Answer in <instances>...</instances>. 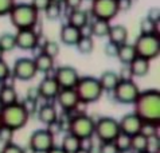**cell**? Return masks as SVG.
<instances>
[{
  "mask_svg": "<svg viewBox=\"0 0 160 153\" xmlns=\"http://www.w3.org/2000/svg\"><path fill=\"white\" fill-rule=\"evenodd\" d=\"M117 0H92L90 15L93 19H102L110 22L117 16Z\"/></svg>",
  "mask_w": 160,
  "mask_h": 153,
  "instance_id": "10",
  "label": "cell"
},
{
  "mask_svg": "<svg viewBox=\"0 0 160 153\" xmlns=\"http://www.w3.org/2000/svg\"><path fill=\"white\" fill-rule=\"evenodd\" d=\"M94 125H96V121L90 116H88L85 113H78L74 117H72V120H70L69 133L77 136L82 141L90 140L94 136Z\"/></svg>",
  "mask_w": 160,
  "mask_h": 153,
  "instance_id": "6",
  "label": "cell"
},
{
  "mask_svg": "<svg viewBox=\"0 0 160 153\" xmlns=\"http://www.w3.org/2000/svg\"><path fill=\"white\" fill-rule=\"evenodd\" d=\"M98 153H120V151L117 149V146L114 145L113 141H106L100 144Z\"/></svg>",
  "mask_w": 160,
  "mask_h": 153,
  "instance_id": "38",
  "label": "cell"
},
{
  "mask_svg": "<svg viewBox=\"0 0 160 153\" xmlns=\"http://www.w3.org/2000/svg\"><path fill=\"white\" fill-rule=\"evenodd\" d=\"M35 67H37L38 73H43V74H48L50 71L54 70V58L46 55L43 52H39L34 59Z\"/></svg>",
  "mask_w": 160,
  "mask_h": 153,
  "instance_id": "23",
  "label": "cell"
},
{
  "mask_svg": "<svg viewBox=\"0 0 160 153\" xmlns=\"http://www.w3.org/2000/svg\"><path fill=\"white\" fill-rule=\"evenodd\" d=\"M55 145V137L54 133L48 128L46 129H38L32 132L28 141V148L34 153H46L50 148Z\"/></svg>",
  "mask_w": 160,
  "mask_h": 153,
  "instance_id": "8",
  "label": "cell"
},
{
  "mask_svg": "<svg viewBox=\"0 0 160 153\" xmlns=\"http://www.w3.org/2000/svg\"><path fill=\"white\" fill-rule=\"evenodd\" d=\"M120 153H135V152H133L132 149H128V151H121Z\"/></svg>",
  "mask_w": 160,
  "mask_h": 153,
  "instance_id": "53",
  "label": "cell"
},
{
  "mask_svg": "<svg viewBox=\"0 0 160 153\" xmlns=\"http://www.w3.org/2000/svg\"><path fill=\"white\" fill-rule=\"evenodd\" d=\"M0 101L3 102L4 106L19 102L18 101V93L15 87L11 86V85L2 83V86H0Z\"/></svg>",
  "mask_w": 160,
  "mask_h": 153,
  "instance_id": "26",
  "label": "cell"
},
{
  "mask_svg": "<svg viewBox=\"0 0 160 153\" xmlns=\"http://www.w3.org/2000/svg\"><path fill=\"white\" fill-rule=\"evenodd\" d=\"M128 66H129L133 76H145L149 73L151 61L145 59V58H141V57H136Z\"/></svg>",
  "mask_w": 160,
  "mask_h": 153,
  "instance_id": "21",
  "label": "cell"
},
{
  "mask_svg": "<svg viewBox=\"0 0 160 153\" xmlns=\"http://www.w3.org/2000/svg\"><path fill=\"white\" fill-rule=\"evenodd\" d=\"M159 23H155V22L149 20L148 17H144V19L140 20V35H155V34H159Z\"/></svg>",
  "mask_w": 160,
  "mask_h": 153,
  "instance_id": "31",
  "label": "cell"
},
{
  "mask_svg": "<svg viewBox=\"0 0 160 153\" xmlns=\"http://www.w3.org/2000/svg\"><path fill=\"white\" fill-rule=\"evenodd\" d=\"M133 105H135V113L144 122H160V91L158 89L140 91Z\"/></svg>",
  "mask_w": 160,
  "mask_h": 153,
  "instance_id": "1",
  "label": "cell"
},
{
  "mask_svg": "<svg viewBox=\"0 0 160 153\" xmlns=\"http://www.w3.org/2000/svg\"><path fill=\"white\" fill-rule=\"evenodd\" d=\"M22 105H23V107L26 109V111L28 113V116L31 114H35L37 113V110H38V101H31V100H26L23 102H20Z\"/></svg>",
  "mask_w": 160,
  "mask_h": 153,
  "instance_id": "42",
  "label": "cell"
},
{
  "mask_svg": "<svg viewBox=\"0 0 160 153\" xmlns=\"http://www.w3.org/2000/svg\"><path fill=\"white\" fill-rule=\"evenodd\" d=\"M14 6L15 0H0V16H7Z\"/></svg>",
  "mask_w": 160,
  "mask_h": 153,
  "instance_id": "40",
  "label": "cell"
},
{
  "mask_svg": "<svg viewBox=\"0 0 160 153\" xmlns=\"http://www.w3.org/2000/svg\"><path fill=\"white\" fill-rule=\"evenodd\" d=\"M133 6V2L132 0H117V8H118V12H127L129 11Z\"/></svg>",
  "mask_w": 160,
  "mask_h": 153,
  "instance_id": "45",
  "label": "cell"
},
{
  "mask_svg": "<svg viewBox=\"0 0 160 153\" xmlns=\"http://www.w3.org/2000/svg\"><path fill=\"white\" fill-rule=\"evenodd\" d=\"M74 153H92V152H90V149H88V148H85L82 145L77 152H74Z\"/></svg>",
  "mask_w": 160,
  "mask_h": 153,
  "instance_id": "51",
  "label": "cell"
},
{
  "mask_svg": "<svg viewBox=\"0 0 160 153\" xmlns=\"http://www.w3.org/2000/svg\"><path fill=\"white\" fill-rule=\"evenodd\" d=\"M0 153H24V149L20 145H18V144L12 141L10 144H6Z\"/></svg>",
  "mask_w": 160,
  "mask_h": 153,
  "instance_id": "41",
  "label": "cell"
},
{
  "mask_svg": "<svg viewBox=\"0 0 160 153\" xmlns=\"http://www.w3.org/2000/svg\"><path fill=\"white\" fill-rule=\"evenodd\" d=\"M8 16L16 30L35 28L39 22V12L30 3H15Z\"/></svg>",
  "mask_w": 160,
  "mask_h": 153,
  "instance_id": "2",
  "label": "cell"
},
{
  "mask_svg": "<svg viewBox=\"0 0 160 153\" xmlns=\"http://www.w3.org/2000/svg\"><path fill=\"white\" fill-rule=\"evenodd\" d=\"M77 50L79 54L82 55H88V54H92L93 50H94V40H93L92 35H85L82 34V37L79 38V40L75 44Z\"/></svg>",
  "mask_w": 160,
  "mask_h": 153,
  "instance_id": "28",
  "label": "cell"
},
{
  "mask_svg": "<svg viewBox=\"0 0 160 153\" xmlns=\"http://www.w3.org/2000/svg\"><path fill=\"white\" fill-rule=\"evenodd\" d=\"M144 121L137 116L135 111L133 113H128L118 121V126H120V132L128 134V136H135V134L140 133L141 125Z\"/></svg>",
  "mask_w": 160,
  "mask_h": 153,
  "instance_id": "15",
  "label": "cell"
},
{
  "mask_svg": "<svg viewBox=\"0 0 160 153\" xmlns=\"http://www.w3.org/2000/svg\"><path fill=\"white\" fill-rule=\"evenodd\" d=\"M46 153H68V152H65L61 146H55V145H54L52 148H50V149H48Z\"/></svg>",
  "mask_w": 160,
  "mask_h": 153,
  "instance_id": "50",
  "label": "cell"
},
{
  "mask_svg": "<svg viewBox=\"0 0 160 153\" xmlns=\"http://www.w3.org/2000/svg\"><path fill=\"white\" fill-rule=\"evenodd\" d=\"M54 78L61 89H74L79 79V74L73 66H59L54 73Z\"/></svg>",
  "mask_w": 160,
  "mask_h": 153,
  "instance_id": "13",
  "label": "cell"
},
{
  "mask_svg": "<svg viewBox=\"0 0 160 153\" xmlns=\"http://www.w3.org/2000/svg\"><path fill=\"white\" fill-rule=\"evenodd\" d=\"M82 2L83 0H63V3L62 4H65L66 10L72 11V10H78V8L81 7Z\"/></svg>",
  "mask_w": 160,
  "mask_h": 153,
  "instance_id": "46",
  "label": "cell"
},
{
  "mask_svg": "<svg viewBox=\"0 0 160 153\" xmlns=\"http://www.w3.org/2000/svg\"><path fill=\"white\" fill-rule=\"evenodd\" d=\"M57 102L65 113H72L79 106V98L74 89H61L58 96H57Z\"/></svg>",
  "mask_w": 160,
  "mask_h": 153,
  "instance_id": "14",
  "label": "cell"
},
{
  "mask_svg": "<svg viewBox=\"0 0 160 153\" xmlns=\"http://www.w3.org/2000/svg\"><path fill=\"white\" fill-rule=\"evenodd\" d=\"M82 140H79V138L77 136H74V134L72 133H66L65 137L62 138V144H61V148L63 149L65 152L68 153H74L77 152L79 148L82 146Z\"/></svg>",
  "mask_w": 160,
  "mask_h": 153,
  "instance_id": "27",
  "label": "cell"
},
{
  "mask_svg": "<svg viewBox=\"0 0 160 153\" xmlns=\"http://www.w3.org/2000/svg\"><path fill=\"white\" fill-rule=\"evenodd\" d=\"M137 57L145 58L148 61L156 59L160 54V38L159 34L155 35H139L133 43Z\"/></svg>",
  "mask_w": 160,
  "mask_h": 153,
  "instance_id": "5",
  "label": "cell"
},
{
  "mask_svg": "<svg viewBox=\"0 0 160 153\" xmlns=\"http://www.w3.org/2000/svg\"><path fill=\"white\" fill-rule=\"evenodd\" d=\"M160 148V140L159 136H153L148 138V144H147V152L148 153H159Z\"/></svg>",
  "mask_w": 160,
  "mask_h": 153,
  "instance_id": "39",
  "label": "cell"
},
{
  "mask_svg": "<svg viewBox=\"0 0 160 153\" xmlns=\"http://www.w3.org/2000/svg\"><path fill=\"white\" fill-rule=\"evenodd\" d=\"M82 34H83L82 30L66 23V24L62 26L61 32H59V38H61V42L63 44H66V46H75L77 42L79 40V38L82 37Z\"/></svg>",
  "mask_w": 160,
  "mask_h": 153,
  "instance_id": "17",
  "label": "cell"
},
{
  "mask_svg": "<svg viewBox=\"0 0 160 153\" xmlns=\"http://www.w3.org/2000/svg\"><path fill=\"white\" fill-rule=\"evenodd\" d=\"M108 38H109V42L117 44V46H121V44L127 43L128 42V30H127V27L122 26V24L110 26Z\"/></svg>",
  "mask_w": 160,
  "mask_h": 153,
  "instance_id": "20",
  "label": "cell"
},
{
  "mask_svg": "<svg viewBox=\"0 0 160 153\" xmlns=\"http://www.w3.org/2000/svg\"><path fill=\"white\" fill-rule=\"evenodd\" d=\"M113 142H114V145L117 146V149L120 152L131 149V136H128V134L122 133V132H120L117 134L116 138L113 140Z\"/></svg>",
  "mask_w": 160,
  "mask_h": 153,
  "instance_id": "34",
  "label": "cell"
},
{
  "mask_svg": "<svg viewBox=\"0 0 160 153\" xmlns=\"http://www.w3.org/2000/svg\"><path fill=\"white\" fill-rule=\"evenodd\" d=\"M3 107H4V105H3V102H2V101H0V111H2V110H3Z\"/></svg>",
  "mask_w": 160,
  "mask_h": 153,
  "instance_id": "54",
  "label": "cell"
},
{
  "mask_svg": "<svg viewBox=\"0 0 160 153\" xmlns=\"http://www.w3.org/2000/svg\"><path fill=\"white\" fill-rule=\"evenodd\" d=\"M120 133L118 121L113 117H100L94 125V134L101 142L113 141Z\"/></svg>",
  "mask_w": 160,
  "mask_h": 153,
  "instance_id": "7",
  "label": "cell"
},
{
  "mask_svg": "<svg viewBox=\"0 0 160 153\" xmlns=\"http://www.w3.org/2000/svg\"><path fill=\"white\" fill-rule=\"evenodd\" d=\"M51 3H59V4H62L63 3V0H50Z\"/></svg>",
  "mask_w": 160,
  "mask_h": 153,
  "instance_id": "52",
  "label": "cell"
},
{
  "mask_svg": "<svg viewBox=\"0 0 160 153\" xmlns=\"http://www.w3.org/2000/svg\"><path fill=\"white\" fill-rule=\"evenodd\" d=\"M147 17H148L149 20L155 22V23H159V20H160V10L158 7H152L148 11V13H147Z\"/></svg>",
  "mask_w": 160,
  "mask_h": 153,
  "instance_id": "48",
  "label": "cell"
},
{
  "mask_svg": "<svg viewBox=\"0 0 160 153\" xmlns=\"http://www.w3.org/2000/svg\"><path fill=\"white\" fill-rule=\"evenodd\" d=\"M59 85L58 82L55 81L54 76H44V78L41 81V83L38 85V91H39V96L43 100H47V101H51V100H55L57 96L59 93Z\"/></svg>",
  "mask_w": 160,
  "mask_h": 153,
  "instance_id": "16",
  "label": "cell"
},
{
  "mask_svg": "<svg viewBox=\"0 0 160 153\" xmlns=\"http://www.w3.org/2000/svg\"><path fill=\"white\" fill-rule=\"evenodd\" d=\"M117 51H118V46L117 44H114V43H112V42H108L105 44V47H104L105 55L109 57V58H116L117 57Z\"/></svg>",
  "mask_w": 160,
  "mask_h": 153,
  "instance_id": "43",
  "label": "cell"
},
{
  "mask_svg": "<svg viewBox=\"0 0 160 153\" xmlns=\"http://www.w3.org/2000/svg\"><path fill=\"white\" fill-rule=\"evenodd\" d=\"M132 2H133V3H135V2H137V0H132Z\"/></svg>",
  "mask_w": 160,
  "mask_h": 153,
  "instance_id": "55",
  "label": "cell"
},
{
  "mask_svg": "<svg viewBox=\"0 0 160 153\" xmlns=\"http://www.w3.org/2000/svg\"><path fill=\"white\" fill-rule=\"evenodd\" d=\"M37 116L38 120L46 125L47 128L51 126L52 124H55L57 120H58V111H57L55 106L51 105V103H44V105L39 106L37 110Z\"/></svg>",
  "mask_w": 160,
  "mask_h": 153,
  "instance_id": "18",
  "label": "cell"
},
{
  "mask_svg": "<svg viewBox=\"0 0 160 153\" xmlns=\"http://www.w3.org/2000/svg\"><path fill=\"white\" fill-rule=\"evenodd\" d=\"M14 134H15V130L2 125V126H0V142L4 144V145L12 142L14 141Z\"/></svg>",
  "mask_w": 160,
  "mask_h": 153,
  "instance_id": "36",
  "label": "cell"
},
{
  "mask_svg": "<svg viewBox=\"0 0 160 153\" xmlns=\"http://www.w3.org/2000/svg\"><path fill=\"white\" fill-rule=\"evenodd\" d=\"M59 51H61V48H59L58 43L54 42V40H46V42L43 43V46H42V51L41 52L46 54V55L51 57V58H55V57L59 55Z\"/></svg>",
  "mask_w": 160,
  "mask_h": 153,
  "instance_id": "33",
  "label": "cell"
},
{
  "mask_svg": "<svg viewBox=\"0 0 160 153\" xmlns=\"http://www.w3.org/2000/svg\"><path fill=\"white\" fill-rule=\"evenodd\" d=\"M50 3H51L50 0H31L30 4H31V6H32L38 12H43V11L47 8V6H48Z\"/></svg>",
  "mask_w": 160,
  "mask_h": 153,
  "instance_id": "44",
  "label": "cell"
},
{
  "mask_svg": "<svg viewBox=\"0 0 160 153\" xmlns=\"http://www.w3.org/2000/svg\"><path fill=\"white\" fill-rule=\"evenodd\" d=\"M68 23L73 27H77L79 30H83L89 24V13L83 10H72L69 11Z\"/></svg>",
  "mask_w": 160,
  "mask_h": 153,
  "instance_id": "19",
  "label": "cell"
},
{
  "mask_svg": "<svg viewBox=\"0 0 160 153\" xmlns=\"http://www.w3.org/2000/svg\"><path fill=\"white\" fill-rule=\"evenodd\" d=\"M10 75H11L10 66H8V63L3 58H0V83L6 82V81L10 78Z\"/></svg>",
  "mask_w": 160,
  "mask_h": 153,
  "instance_id": "37",
  "label": "cell"
},
{
  "mask_svg": "<svg viewBox=\"0 0 160 153\" xmlns=\"http://www.w3.org/2000/svg\"><path fill=\"white\" fill-rule=\"evenodd\" d=\"M136 57H137V54H136L133 44L127 42V43L121 44V46H118V51H117L116 58H118V61L121 62L122 65H129Z\"/></svg>",
  "mask_w": 160,
  "mask_h": 153,
  "instance_id": "25",
  "label": "cell"
},
{
  "mask_svg": "<svg viewBox=\"0 0 160 153\" xmlns=\"http://www.w3.org/2000/svg\"><path fill=\"white\" fill-rule=\"evenodd\" d=\"M140 134L144 137L149 138L153 136H159V124H152V122H143L140 129Z\"/></svg>",
  "mask_w": 160,
  "mask_h": 153,
  "instance_id": "35",
  "label": "cell"
},
{
  "mask_svg": "<svg viewBox=\"0 0 160 153\" xmlns=\"http://www.w3.org/2000/svg\"><path fill=\"white\" fill-rule=\"evenodd\" d=\"M14 48H16V42H15V35L10 32H4L0 35V51L10 52Z\"/></svg>",
  "mask_w": 160,
  "mask_h": 153,
  "instance_id": "29",
  "label": "cell"
},
{
  "mask_svg": "<svg viewBox=\"0 0 160 153\" xmlns=\"http://www.w3.org/2000/svg\"><path fill=\"white\" fill-rule=\"evenodd\" d=\"M147 144H148V138L144 137L143 134H140V133H137L131 137V149L135 153L147 152Z\"/></svg>",
  "mask_w": 160,
  "mask_h": 153,
  "instance_id": "30",
  "label": "cell"
},
{
  "mask_svg": "<svg viewBox=\"0 0 160 153\" xmlns=\"http://www.w3.org/2000/svg\"><path fill=\"white\" fill-rule=\"evenodd\" d=\"M140 153H148V152H140Z\"/></svg>",
  "mask_w": 160,
  "mask_h": 153,
  "instance_id": "56",
  "label": "cell"
},
{
  "mask_svg": "<svg viewBox=\"0 0 160 153\" xmlns=\"http://www.w3.org/2000/svg\"><path fill=\"white\" fill-rule=\"evenodd\" d=\"M28 118H30V116L20 102L4 106L3 110L0 111L2 125L15 130V132L22 128H24L28 122Z\"/></svg>",
  "mask_w": 160,
  "mask_h": 153,
  "instance_id": "4",
  "label": "cell"
},
{
  "mask_svg": "<svg viewBox=\"0 0 160 153\" xmlns=\"http://www.w3.org/2000/svg\"><path fill=\"white\" fill-rule=\"evenodd\" d=\"M110 22L108 20H102V19H94L89 26V31L90 35L97 38H105L109 34V28H110Z\"/></svg>",
  "mask_w": 160,
  "mask_h": 153,
  "instance_id": "24",
  "label": "cell"
},
{
  "mask_svg": "<svg viewBox=\"0 0 160 153\" xmlns=\"http://www.w3.org/2000/svg\"><path fill=\"white\" fill-rule=\"evenodd\" d=\"M75 93L79 98V102L81 103H94L97 101H100V98L104 94V90H102L100 81L96 76H79L77 85H75Z\"/></svg>",
  "mask_w": 160,
  "mask_h": 153,
  "instance_id": "3",
  "label": "cell"
},
{
  "mask_svg": "<svg viewBox=\"0 0 160 153\" xmlns=\"http://www.w3.org/2000/svg\"><path fill=\"white\" fill-rule=\"evenodd\" d=\"M11 74L15 76L16 79L23 81V82H27L35 78V75L38 74L37 67H35L34 59L32 58H18L12 67Z\"/></svg>",
  "mask_w": 160,
  "mask_h": 153,
  "instance_id": "11",
  "label": "cell"
},
{
  "mask_svg": "<svg viewBox=\"0 0 160 153\" xmlns=\"http://www.w3.org/2000/svg\"><path fill=\"white\" fill-rule=\"evenodd\" d=\"M27 100H31V101H38L41 96H39V91H38V87H30L28 91H27Z\"/></svg>",
  "mask_w": 160,
  "mask_h": 153,
  "instance_id": "49",
  "label": "cell"
},
{
  "mask_svg": "<svg viewBox=\"0 0 160 153\" xmlns=\"http://www.w3.org/2000/svg\"><path fill=\"white\" fill-rule=\"evenodd\" d=\"M113 98L118 103L122 105H132L136 101L137 96L140 94L139 86L133 82V79L129 81H120L118 85L113 90Z\"/></svg>",
  "mask_w": 160,
  "mask_h": 153,
  "instance_id": "9",
  "label": "cell"
},
{
  "mask_svg": "<svg viewBox=\"0 0 160 153\" xmlns=\"http://www.w3.org/2000/svg\"><path fill=\"white\" fill-rule=\"evenodd\" d=\"M0 126H2V121H0Z\"/></svg>",
  "mask_w": 160,
  "mask_h": 153,
  "instance_id": "57",
  "label": "cell"
},
{
  "mask_svg": "<svg viewBox=\"0 0 160 153\" xmlns=\"http://www.w3.org/2000/svg\"><path fill=\"white\" fill-rule=\"evenodd\" d=\"M15 42L16 47L20 50L31 51L35 50L39 44V34L35 28H24L18 30L15 34Z\"/></svg>",
  "mask_w": 160,
  "mask_h": 153,
  "instance_id": "12",
  "label": "cell"
},
{
  "mask_svg": "<svg viewBox=\"0 0 160 153\" xmlns=\"http://www.w3.org/2000/svg\"><path fill=\"white\" fill-rule=\"evenodd\" d=\"M43 12H44V15H46V17L48 20H57V19H59L61 15H62V4L50 3Z\"/></svg>",
  "mask_w": 160,
  "mask_h": 153,
  "instance_id": "32",
  "label": "cell"
},
{
  "mask_svg": "<svg viewBox=\"0 0 160 153\" xmlns=\"http://www.w3.org/2000/svg\"><path fill=\"white\" fill-rule=\"evenodd\" d=\"M98 81H100V85L104 91H113L114 87H116L120 82V78H118L117 73H114L112 70H108L101 74Z\"/></svg>",
  "mask_w": 160,
  "mask_h": 153,
  "instance_id": "22",
  "label": "cell"
},
{
  "mask_svg": "<svg viewBox=\"0 0 160 153\" xmlns=\"http://www.w3.org/2000/svg\"><path fill=\"white\" fill-rule=\"evenodd\" d=\"M118 78H120V81H129V79L133 78V75L131 73V69H129L128 65H124V67L121 69V71H120V74H118Z\"/></svg>",
  "mask_w": 160,
  "mask_h": 153,
  "instance_id": "47",
  "label": "cell"
}]
</instances>
